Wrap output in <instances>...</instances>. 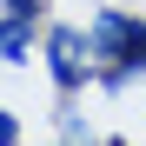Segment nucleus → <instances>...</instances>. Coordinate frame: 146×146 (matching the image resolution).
I'll return each instance as SVG.
<instances>
[{
  "label": "nucleus",
  "mask_w": 146,
  "mask_h": 146,
  "mask_svg": "<svg viewBox=\"0 0 146 146\" xmlns=\"http://www.w3.org/2000/svg\"><path fill=\"white\" fill-rule=\"evenodd\" d=\"M60 139H73V146H100V133H93L73 106H60Z\"/></svg>",
  "instance_id": "4"
},
{
  "label": "nucleus",
  "mask_w": 146,
  "mask_h": 146,
  "mask_svg": "<svg viewBox=\"0 0 146 146\" xmlns=\"http://www.w3.org/2000/svg\"><path fill=\"white\" fill-rule=\"evenodd\" d=\"M33 20H13V13H0V66H27L33 60Z\"/></svg>",
  "instance_id": "3"
},
{
  "label": "nucleus",
  "mask_w": 146,
  "mask_h": 146,
  "mask_svg": "<svg viewBox=\"0 0 146 146\" xmlns=\"http://www.w3.org/2000/svg\"><path fill=\"white\" fill-rule=\"evenodd\" d=\"M60 146H73V139H60Z\"/></svg>",
  "instance_id": "7"
},
{
  "label": "nucleus",
  "mask_w": 146,
  "mask_h": 146,
  "mask_svg": "<svg viewBox=\"0 0 146 146\" xmlns=\"http://www.w3.org/2000/svg\"><path fill=\"white\" fill-rule=\"evenodd\" d=\"M0 13H13V20H33V27H40V20H46V0H0Z\"/></svg>",
  "instance_id": "5"
},
{
  "label": "nucleus",
  "mask_w": 146,
  "mask_h": 146,
  "mask_svg": "<svg viewBox=\"0 0 146 146\" xmlns=\"http://www.w3.org/2000/svg\"><path fill=\"white\" fill-rule=\"evenodd\" d=\"M86 40H93V60H100V80L106 93H126L133 80H146V20L126 7H100L86 20Z\"/></svg>",
  "instance_id": "1"
},
{
  "label": "nucleus",
  "mask_w": 146,
  "mask_h": 146,
  "mask_svg": "<svg viewBox=\"0 0 146 146\" xmlns=\"http://www.w3.org/2000/svg\"><path fill=\"white\" fill-rule=\"evenodd\" d=\"M0 146H20V119H13L7 106H0Z\"/></svg>",
  "instance_id": "6"
},
{
  "label": "nucleus",
  "mask_w": 146,
  "mask_h": 146,
  "mask_svg": "<svg viewBox=\"0 0 146 146\" xmlns=\"http://www.w3.org/2000/svg\"><path fill=\"white\" fill-rule=\"evenodd\" d=\"M40 60H46V80H53V93H60V100H73L86 80H100V60H93L86 27H66V20L40 27Z\"/></svg>",
  "instance_id": "2"
}]
</instances>
